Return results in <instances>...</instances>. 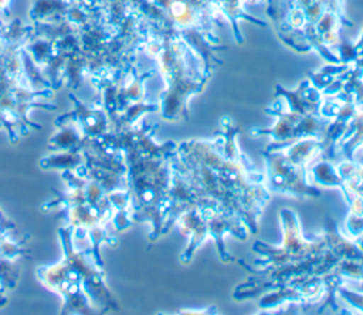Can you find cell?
<instances>
[{"mask_svg":"<svg viewBox=\"0 0 363 315\" xmlns=\"http://www.w3.org/2000/svg\"><path fill=\"white\" fill-rule=\"evenodd\" d=\"M85 165V156L82 149H71V150H62L60 153L43 158L41 166L43 167H51V169H61L64 172H78Z\"/></svg>","mask_w":363,"mask_h":315,"instance_id":"obj_3","label":"cell"},{"mask_svg":"<svg viewBox=\"0 0 363 315\" xmlns=\"http://www.w3.org/2000/svg\"><path fill=\"white\" fill-rule=\"evenodd\" d=\"M16 260H9L0 257V285L3 289H13L18 278V268L14 262Z\"/></svg>","mask_w":363,"mask_h":315,"instance_id":"obj_4","label":"cell"},{"mask_svg":"<svg viewBox=\"0 0 363 315\" xmlns=\"http://www.w3.org/2000/svg\"><path fill=\"white\" fill-rule=\"evenodd\" d=\"M24 253L26 250L23 248L20 241L13 238L11 236H0V257L17 260Z\"/></svg>","mask_w":363,"mask_h":315,"instance_id":"obj_5","label":"cell"},{"mask_svg":"<svg viewBox=\"0 0 363 315\" xmlns=\"http://www.w3.org/2000/svg\"><path fill=\"white\" fill-rule=\"evenodd\" d=\"M7 302V297H6V294H4V289H3V287L0 285V308L4 305Z\"/></svg>","mask_w":363,"mask_h":315,"instance_id":"obj_6","label":"cell"},{"mask_svg":"<svg viewBox=\"0 0 363 315\" xmlns=\"http://www.w3.org/2000/svg\"><path fill=\"white\" fill-rule=\"evenodd\" d=\"M37 277L43 287L62 298V314H91L94 311L82 288V277L68 257L64 255L57 264L40 267Z\"/></svg>","mask_w":363,"mask_h":315,"instance_id":"obj_1","label":"cell"},{"mask_svg":"<svg viewBox=\"0 0 363 315\" xmlns=\"http://www.w3.org/2000/svg\"><path fill=\"white\" fill-rule=\"evenodd\" d=\"M55 123L60 125V131L50 139L48 148L51 150H71V149H82V143L85 136L81 129L71 121L58 119Z\"/></svg>","mask_w":363,"mask_h":315,"instance_id":"obj_2","label":"cell"}]
</instances>
